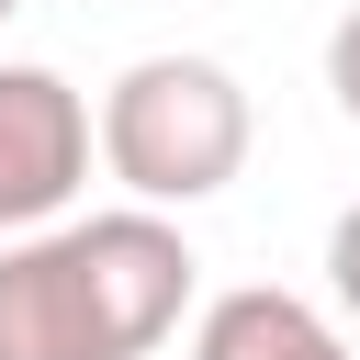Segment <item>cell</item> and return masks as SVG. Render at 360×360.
<instances>
[{
  "label": "cell",
  "mask_w": 360,
  "mask_h": 360,
  "mask_svg": "<svg viewBox=\"0 0 360 360\" xmlns=\"http://www.w3.org/2000/svg\"><path fill=\"white\" fill-rule=\"evenodd\" d=\"M191 360H360L338 315H315L304 292H270V281H236L202 304L191 326Z\"/></svg>",
  "instance_id": "obj_4"
},
{
  "label": "cell",
  "mask_w": 360,
  "mask_h": 360,
  "mask_svg": "<svg viewBox=\"0 0 360 360\" xmlns=\"http://www.w3.org/2000/svg\"><path fill=\"white\" fill-rule=\"evenodd\" d=\"M191 236L158 202L0 236V360H146L191 304Z\"/></svg>",
  "instance_id": "obj_1"
},
{
  "label": "cell",
  "mask_w": 360,
  "mask_h": 360,
  "mask_svg": "<svg viewBox=\"0 0 360 360\" xmlns=\"http://www.w3.org/2000/svg\"><path fill=\"white\" fill-rule=\"evenodd\" d=\"M248 135H259V112H248L236 68H214V56H135L101 90V124H90L124 202H158V214L214 202L248 169Z\"/></svg>",
  "instance_id": "obj_2"
},
{
  "label": "cell",
  "mask_w": 360,
  "mask_h": 360,
  "mask_svg": "<svg viewBox=\"0 0 360 360\" xmlns=\"http://www.w3.org/2000/svg\"><path fill=\"white\" fill-rule=\"evenodd\" d=\"M11 11H22V0H0V22H11Z\"/></svg>",
  "instance_id": "obj_7"
},
{
  "label": "cell",
  "mask_w": 360,
  "mask_h": 360,
  "mask_svg": "<svg viewBox=\"0 0 360 360\" xmlns=\"http://www.w3.org/2000/svg\"><path fill=\"white\" fill-rule=\"evenodd\" d=\"M90 180V101L56 68H0V236L56 225Z\"/></svg>",
  "instance_id": "obj_3"
},
{
  "label": "cell",
  "mask_w": 360,
  "mask_h": 360,
  "mask_svg": "<svg viewBox=\"0 0 360 360\" xmlns=\"http://www.w3.org/2000/svg\"><path fill=\"white\" fill-rule=\"evenodd\" d=\"M326 292H338V315L360 326V202L326 225Z\"/></svg>",
  "instance_id": "obj_5"
},
{
  "label": "cell",
  "mask_w": 360,
  "mask_h": 360,
  "mask_svg": "<svg viewBox=\"0 0 360 360\" xmlns=\"http://www.w3.org/2000/svg\"><path fill=\"white\" fill-rule=\"evenodd\" d=\"M326 90H338V112L360 124V0L338 11V34H326Z\"/></svg>",
  "instance_id": "obj_6"
}]
</instances>
